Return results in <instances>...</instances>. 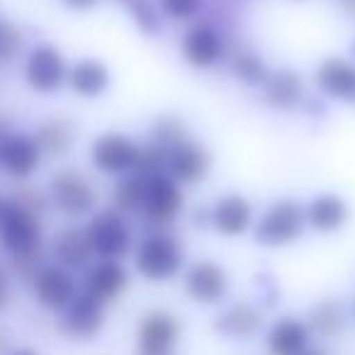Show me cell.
Masks as SVG:
<instances>
[{
	"mask_svg": "<svg viewBox=\"0 0 355 355\" xmlns=\"http://www.w3.org/2000/svg\"><path fill=\"white\" fill-rule=\"evenodd\" d=\"M12 343H10V331H6L0 326V355H10Z\"/></svg>",
	"mask_w": 355,
	"mask_h": 355,
	"instance_id": "d590c367",
	"label": "cell"
},
{
	"mask_svg": "<svg viewBox=\"0 0 355 355\" xmlns=\"http://www.w3.org/2000/svg\"><path fill=\"white\" fill-rule=\"evenodd\" d=\"M0 20H3V17H0Z\"/></svg>",
	"mask_w": 355,
	"mask_h": 355,
	"instance_id": "f6af8a7d",
	"label": "cell"
},
{
	"mask_svg": "<svg viewBox=\"0 0 355 355\" xmlns=\"http://www.w3.org/2000/svg\"><path fill=\"white\" fill-rule=\"evenodd\" d=\"M171 355H178V353H171Z\"/></svg>",
	"mask_w": 355,
	"mask_h": 355,
	"instance_id": "ee69618b",
	"label": "cell"
},
{
	"mask_svg": "<svg viewBox=\"0 0 355 355\" xmlns=\"http://www.w3.org/2000/svg\"><path fill=\"white\" fill-rule=\"evenodd\" d=\"M212 163H214L212 151L202 141L188 137L183 144H178L175 148H171L166 153L163 173L168 178H173L180 188H185V185H200L212 173Z\"/></svg>",
	"mask_w": 355,
	"mask_h": 355,
	"instance_id": "5bb4252c",
	"label": "cell"
},
{
	"mask_svg": "<svg viewBox=\"0 0 355 355\" xmlns=\"http://www.w3.org/2000/svg\"><path fill=\"white\" fill-rule=\"evenodd\" d=\"M311 336L319 340H336L348 331L350 311L340 297H321L304 314Z\"/></svg>",
	"mask_w": 355,
	"mask_h": 355,
	"instance_id": "603a6c76",
	"label": "cell"
},
{
	"mask_svg": "<svg viewBox=\"0 0 355 355\" xmlns=\"http://www.w3.org/2000/svg\"><path fill=\"white\" fill-rule=\"evenodd\" d=\"M49 205L69 219H85L98 212V188L85 173L76 168L56 171L46 185Z\"/></svg>",
	"mask_w": 355,
	"mask_h": 355,
	"instance_id": "277c9868",
	"label": "cell"
},
{
	"mask_svg": "<svg viewBox=\"0 0 355 355\" xmlns=\"http://www.w3.org/2000/svg\"><path fill=\"white\" fill-rule=\"evenodd\" d=\"M25 51V32L8 20H0V66H8Z\"/></svg>",
	"mask_w": 355,
	"mask_h": 355,
	"instance_id": "4dcf8cb0",
	"label": "cell"
},
{
	"mask_svg": "<svg viewBox=\"0 0 355 355\" xmlns=\"http://www.w3.org/2000/svg\"><path fill=\"white\" fill-rule=\"evenodd\" d=\"M144 183L146 175L141 173H129L124 178H117V183L112 188V209L119 214H139L144 198Z\"/></svg>",
	"mask_w": 355,
	"mask_h": 355,
	"instance_id": "f1b7e54d",
	"label": "cell"
},
{
	"mask_svg": "<svg viewBox=\"0 0 355 355\" xmlns=\"http://www.w3.org/2000/svg\"><path fill=\"white\" fill-rule=\"evenodd\" d=\"M353 54H355V44H353Z\"/></svg>",
	"mask_w": 355,
	"mask_h": 355,
	"instance_id": "7bdbcfd3",
	"label": "cell"
},
{
	"mask_svg": "<svg viewBox=\"0 0 355 355\" xmlns=\"http://www.w3.org/2000/svg\"><path fill=\"white\" fill-rule=\"evenodd\" d=\"M266 329L263 309L251 300H236L222 304V309L212 316V334L229 343L253 340Z\"/></svg>",
	"mask_w": 355,
	"mask_h": 355,
	"instance_id": "7c38bea8",
	"label": "cell"
},
{
	"mask_svg": "<svg viewBox=\"0 0 355 355\" xmlns=\"http://www.w3.org/2000/svg\"><path fill=\"white\" fill-rule=\"evenodd\" d=\"M129 270L122 261H103L95 258L88 268L83 270L80 280V292L93 297L100 304H112L129 290Z\"/></svg>",
	"mask_w": 355,
	"mask_h": 355,
	"instance_id": "e0dca14e",
	"label": "cell"
},
{
	"mask_svg": "<svg viewBox=\"0 0 355 355\" xmlns=\"http://www.w3.org/2000/svg\"><path fill=\"white\" fill-rule=\"evenodd\" d=\"M44 153L37 146L32 132L10 129L6 137H0V171L15 178L17 183L30 180L40 171Z\"/></svg>",
	"mask_w": 355,
	"mask_h": 355,
	"instance_id": "2e32d148",
	"label": "cell"
},
{
	"mask_svg": "<svg viewBox=\"0 0 355 355\" xmlns=\"http://www.w3.org/2000/svg\"><path fill=\"white\" fill-rule=\"evenodd\" d=\"M180 56L190 69L209 71L229 59L227 37L207 22L193 25L180 40Z\"/></svg>",
	"mask_w": 355,
	"mask_h": 355,
	"instance_id": "9a60e30c",
	"label": "cell"
},
{
	"mask_svg": "<svg viewBox=\"0 0 355 355\" xmlns=\"http://www.w3.org/2000/svg\"><path fill=\"white\" fill-rule=\"evenodd\" d=\"M30 287L37 304L51 314H61L80 292L76 272L66 270L59 263H42V268L30 280Z\"/></svg>",
	"mask_w": 355,
	"mask_h": 355,
	"instance_id": "8fae6325",
	"label": "cell"
},
{
	"mask_svg": "<svg viewBox=\"0 0 355 355\" xmlns=\"http://www.w3.org/2000/svg\"><path fill=\"white\" fill-rule=\"evenodd\" d=\"M132 263L139 277L153 285L173 282L185 270L183 241L171 229H151L141 241L134 246Z\"/></svg>",
	"mask_w": 355,
	"mask_h": 355,
	"instance_id": "6da1fadb",
	"label": "cell"
},
{
	"mask_svg": "<svg viewBox=\"0 0 355 355\" xmlns=\"http://www.w3.org/2000/svg\"><path fill=\"white\" fill-rule=\"evenodd\" d=\"M183 338V321L168 309H148L139 316L134 329L137 355H171L178 353Z\"/></svg>",
	"mask_w": 355,
	"mask_h": 355,
	"instance_id": "9c48e42d",
	"label": "cell"
},
{
	"mask_svg": "<svg viewBox=\"0 0 355 355\" xmlns=\"http://www.w3.org/2000/svg\"><path fill=\"white\" fill-rule=\"evenodd\" d=\"M112 85V71L105 61L95 56H83L69 64V80L66 88L80 100H98Z\"/></svg>",
	"mask_w": 355,
	"mask_h": 355,
	"instance_id": "7402d4cb",
	"label": "cell"
},
{
	"mask_svg": "<svg viewBox=\"0 0 355 355\" xmlns=\"http://www.w3.org/2000/svg\"><path fill=\"white\" fill-rule=\"evenodd\" d=\"M190 137V129L178 114H158L148 129V146L166 156L171 148L183 144Z\"/></svg>",
	"mask_w": 355,
	"mask_h": 355,
	"instance_id": "83f0119b",
	"label": "cell"
},
{
	"mask_svg": "<svg viewBox=\"0 0 355 355\" xmlns=\"http://www.w3.org/2000/svg\"><path fill=\"white\" fill-rule=\"evenodd\" d=\"M263 345L268 355H302L314 345L304 316L280 314L263 329Z\"/></svg>",
	"mask_w": 355,
	"mask_h": 355,
	"instance_id": "ac0fdd59",
	"label": "cell"
},
{
	"mask_svg": "<svg viewBox=\"0 0 355 355\" xmlns=\"http://www.w3.org/2000/svg\"><path fill=\"white\" fill-rule=\"evenodd\" d=\"M304 219L306 229L316 234H336L348 224L350 219V205L345 198L336 193H319L304 205Z\"/></svg>",
	"mask_w": 355,
	"mask_h": 355,
	"instance_id": "cb8c5ba5",
	"label": "cell"
},
{
	"mask_svg": "<svg viewBox=\"0 0 355 355\" xmlns=\"http://www.w3.org/2000/svg\"><path fill=\"white\" fill-rule=\"evenodd\" d=\"M105 324H107V306L95 302L93 297L83 295V292H78V297L56 319L59 334L69 340H76V343L95 340L103 334Z\"/></svg>",
	"mask_w": 355,
	"mask_h": 355,
	"instance_id": "4fadbf2b",
	"label": "cell"
},
{
	"mask_svg": "<svg viewBox=\"0 0 355 355\" xmlns=\"http://www.w3.org/2000/svg\"><path fill=\"white\" fill-rule=\"evenodd\" d=\"M340 6H343V10L348 12V15L355 17V0H340Z\"/></svg>",
	"mask_w": 355,
	"mask_h": 355,
	"instance_id": "f35d334b",
	"label": "cell"
},
{
	"mask_svg": "<svg viewBox=\"0 0 355 355\" xmlns=\"http://www.w3.org/2000/svg\"><path fill=\"white\" fill-rule=\"evenodd\" d=\"M207 0H156L163 20L171 22H190L202 12Z\"/></svg>",
	"mask_w": 355,
	"mask_h": 355,
	"instance_id": "1f68e13d",
	"label": "cell"
},
{
	"mask_svg": "<svg viewBox=\"0 0 355 355\" xmlns=\"http://www.w3.org/2000/svg\"><path fill=\"white\" fill-rule=\"evenodd\" d=\"M304 205L292 198H280L268 205L251 229L253 241L263 248H270V251L292 246L304 236Z\"/></svg>",
	"mask_w": 355,
	"mask_h": 355,
	"instance_id": "7a4b0ae2",
	"label": "cell"
},
{
	"mask_svg": "<svg viewBox=\"0 0 355 355\" xmlns=\"http://www.w3.org/2000/svg\"><path fill=\"white\" fill-rule=\"evenodd\" d=\"M132 15L134 25L148 37H156L163 27V15L158 10L156 0H127V6H124Z\"/></svg>",
	"mask_w": 355,
	"mask_h": 355,
	"instance_id": "f546056e",
	"label": "cell"
},
{
	"mask_svg": "<svg viewBox=\"0 0 355 355\" xmlns=\"http://www.w3.org/2000/svg\"><path fill=\"white\" fill-rule=\"evenodd\" d=\"M85 234L90 239L95 258L103 261H124L134 251V234L127 217L110 209H100L93 217H88Z\"/></svg>",
	"mask_w": 355,
	"mask_h": 355,
	"instance_id": "ba28073f",
	"label": "cell"
},
{
	"mask_svg": "<svg viewBox=\"0 0 355 355\" xmlns=\"http://www.w3.org/2000/svg\"><path fill=\"white\" fill-rule=\"evenodd\" d=\"M44 158H66L78 144V124L69 117H51L32 132Z\"/></svg>",
	"mask_w": 355,
	"mask_h": 355,
	"instance_id": "484cf974",
	"label": "cell"
},
{
	"mask_svg": "<svg viewBox=\"0 0 355 355\" xmlns=\"http://www.w3.org/2000/svg\"><path fill=\"white\" fill-rule=\"evenodd\" d=\"M10 122H8V119L6 117H3V114H0V137H6V134L8 132H10Z\"/></svg>",
	"mask_w": 355,
	"mask_h": 355,
	"instance_id": "ab89813d",
	"label": "cell"
},
{
	"mask_svg": "<svg viewBox=\"0 0 355 355\" xmlns=\"http://www.w3.org/2000/svg\"><path fill=\"white\" fill-rule=\"evenodd\" d=\"M98 3H100V0H61V6H66L69 10H76V12L93 10Z\"/></svg>",
	"mask_w": 355,
	"mask_h": 355,
	"instance_id": "e575fe53",
	"label": "cell"
},
{
	"mask_svg": "<svg viewBox=\"0 0 355 355\" xmlns=\"http://www.w3.org/2000/svg\"><path fill=\"white\" fill-rule=\"evenodd\" d=\"M261 98L275 112H295L306 100L304 78L295 69L270 71L268 80L261 85Z\"/></svg>",
	"mask_w": 355,
	"mask_h": 355,
	"instance_id": "44dd1931",
	"label": "cell"
},
{
	"mask_svg": "<svg viewBox=\"0 0 355 355\" xmlns=\"http://www.w3.org/2000/svg\"><path fill=\"white\" fill-rule=\"evenodd\" d=\"M10 355H42L37 348H32V345H17V348L10 350Z\"/></svg>",
	"mask_w": 355,
	"mask_h": 355,
	"instance_id": "8d00e7d4",
	"label": "cell"
},
{
	"mask_svg": "<svg viewBox=\"0 0 355 355\" xmlns=\"http://www.w3.org/2000/svg\"><path fill=\"white\" fill-rule=\"evenodd\" d=\"M302 355H331V353L326 348H321V345H311V348L306 350V353H302Z\"/></svg>",
	"mask_w": 355,
	"mask_h": 355,
	"instance_id": "74e56055",
	"label": "cell"
},
{
	"mask_svg": "<svg viewBox=\"0 0 355 355\" xmlns=\"http://www.w3.org/2000/svg\"><path fill=\"white\" fill-rule=\"evenodd\" d=\"M0 248L10 256V261L42 258V251H44L42 214L32 212L25 205L8 198L6 212L0 219Z\"/></svg>",
	"mask_w": 355,
	"mask_h": 355,
	"instance_id": "3957f363",
	"label": "cell"
},
{
	"mask_svg": "<svg viewBox=\"0 0 355 355\" xmlns=\"http://www.w3.org/2000/svg\"><path fill=\"white\" fill-rule=\"evenodd\" d=\"M353 319H355V302H353Z\"/></svg>",
	"mask_w": 355,
	"mask_h": 355,
	"instance_id": "b9f144b4",
	"label": "cell"
},
{
	"mask_svg": "<svg viewBox=\"0 0 355 355\" xmlns=\"http://www.w3.org/2000/svg\"><path fill=\"white\" fill-rule=\"evenodd\" d=\"M256 224V207L241 193H227L209 207V227L224 239L246 236Z\"/></svg>",
	"mask_w": 355,
	"mask_h": 355,
	"instance_id": "d6986e66",
	"label": "cell"
},
{
	"mask_svg": "<svg viewBox=\"0 0 355 355\" xmlns=\"http://www.w3.org/2000/svg\"><path fill=\"white\" fill-rule=\"evenodd\" d=\"M314 83L326 100L355 105V61L345 56H326L314 71Z\"/></svg>",
	"mask_w": 355,
	"mask_h": 355,
	"instance_id": "ffe728a7",
	"label": "cell"
},
{
	"mask_svg": "<svg viewBox=\"0 0 355 355\" xmlns=\"http://www.w3.org/2000/svg\"><path fill=\"white\" fill-rule=\"evenodd\" d=\"M185 209L183 188L168 178L166 173H153L146 175L144 183V198L139 207V217L151 229H171L175 219Z\"/></svg>",
	"mask_w": 355,
	"mask_h": 355,
	"instance_id": "8992f818",
	"label": "cell"
},
{
	"mask_svg": "<svg viewBox=\"0 0 355 355\" xmlns=\"http://www.w3.org/2000/svg\"><path fill=\"white\" fill-rule=\"evenodd\" d=\"M183 292L190 302L200 306H222L232 292V275L222 263L202 258L183 270Z\"/></svg>",
	"mask_w": 355,
	"mask_h": 355,
	"instance_id": "30bf717a",
	"label": "cell"
},
{
	"mask_svg": "<svg viewBox=\"0 0 355 355\" xmlns=\"http://www.w3.org/2000/svg\"><path fill=\"white\" fill-rule=\"evenodd\" d=\"M144 146L124 132H103L90 144V163L98 173L110 178H124L139 173Z\"/></svg>",
	"mask_w": 355,
	"mask_h": 355,
	"instance_id": "5b68a950",
	"label": "cell"
},
{
	"mask_svg": "<svg viewBox=\"0 0 355 355\" xmlns=\"http://www.w3.org/2000/svg\"><path fill=\"white\" fill-rule=\"evenodd\" d=\"M12 302V277L6 268H0V311H6Z\"/></svg>",
	"mask_w": 355,
	"mask_h": 355,
	"instance_id": "836d02e7",
	"label": "cell"
},
{
	"mask_svg": "<svg viewBox=\"0 0 355 355\" xmlns=\"http://www.w3.org/2000/svg\"><path fill=\"white\" fill-rule=\"evenodd\" d=\"M6 205H8V198L0 195V219H3V212H6Z\"/></svg>",
	"mask_w": 355,
	"mask_h": 355,
	"instance_id": "60d3db41",
	"label": "cell"
},
{
	"mask_svg": "<svg viewBox=\"0 0 355 355\" xmlns=\"http://www.w3.org/2000/svg\"><path fill=\"white\" fill-rule=\"evenodd\" d=\"M22 78L27 88L37 95H56L59 90H64L69 80V61L64 51L49 42L32 46L25 54Z\"/></svg>",
	"mask_w": 355,
	"mask_h": 355,
	"instance_id": "52a82bcc",
	"label": "cell"
},
{
	"mask_svg": "<svg viewBox=\"0 0 355 355\" xmlns=\"http://www.w3.org/2000/svg\"><path fill=\"white\" fill-rule=\"evenodd\" d=\"M51 256L54 263L64 266L71 272H83L95 261L93 246L85 234V227H66L51 241Z\"/></svg>",
	"mask_w": 355,
	"mask_h": 355,
	"instance_id": "d4e9b609",
	"label": "cell"
},
{
	"mask_svg": "<svg viewBox=\"0 0 355 355\" xmlns=\"http://www.w3.org/2000/svg\"><path fill=\"white\" fill-rule=\"evenodd\" d=\"M227 61L232 76L246 88H261L270 76V66L266 64V59L251 49L234 51V54H229Z\"/></svg>",
	"mask_w": 355,
	"mask_h": 355,
	"instance_id": "4316f807",
	"label": "cell"
},
{
	"mask_svg": "<svg viewBox=\"0 0 355 355\" xmlns=\"http://www.w3.org/2000/svg\"><path fill=\"white\" fill-rule=\"evenodd\" d=\"M10 200L25 205L27 209H32V212H37V214H44L46 209L51 207L49 198H46V190L35 188V185H20V188H15V193L10 195Z\"/></svg>",
	"mask_w": 355,
	"mask_h": 355,
	"instance_id": "d6a6232c",
	"label": "cell"
}]
</instances>
